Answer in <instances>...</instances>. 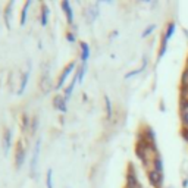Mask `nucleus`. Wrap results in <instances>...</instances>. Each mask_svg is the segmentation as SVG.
I'll list each match as a JSON object with an SVG mask.
<instances>
[{
	"mask_svg": "<svg viewBox=\"0 0 188 188\" xmlns=\"http://www.w3.org/2000/svg\"><path fill=\"white\" fill-rule=\"evenodd\" d=\"M173 31H175V24H169V27H168V31H166L165 37H163V41H162V47H160V53H159V56H163V55H165L168 40H169L172 35H173Z\"/></svg>",
	"mask_w": 188,
	"mask_h": 188,
	"instance_id": "f257e3e1",
	"label": "nucleus"
},
{
	"mask_svg": "<svg viewBox=\"0 0 188 188\" xmlns=\"http://www.w3.org/2000/svg\"><path fill=\"white\" fill-rule=\"evenodd\" d=\"M25 160V150H22V145L19 144L18 145V150H16V165L18 168H21V165L24 163Z\"/></svg>",
	"mask_w": 188,
	"mask_h": 188,
	"instance_id": "f03ea898",
	"label": "nucleus"
},
{
	"mask_svg": "<svg viewBox=\"0 0 188 188\" xmlns=\"http://www.w3.org/2000/svg\"><path fill=\"white\" fill-rule=\"evenodd\" d=\"M74 66H75V65H74V63H71V65H68L66 69L63 71V74H62V77L59 78V81H57V87H59V88H60L62 85H63V83H65V79H66V77L69 75V72H71L72 69H74Z\"/></svg>",
	"mask_w": 188,
	"mask_h": 188,
	"instance_id": "7ed1b4c3",
	"label": "nucleus"
},
{
	"mask_svg": "<svg viewBox=\"0 0 188 188\" xmlns=\"http://www.w3.org/2000/svg\"><path fill=\"white\" fill-rule=\"evenodd\" d=\"M38 151H40V141H37V144H35V149H34L33 160H31V172H34V169L37 168V160H38Z\"/></svg>",
	"mask_w": 188,
	"mask_h": 188,
	"instance_id": "20e7f679",
	"label": "nucleus"
},
{
	"mask_svg": "<svg viewBox=\"0 0 188 188\" xmlns=\"http://www.w3.org/2000/svg\"><path fill=\"white\" fill-rule=\"evenodd\" d=\"M66 100H65V97H60V96H57L55 99V106H56V109H60L62 112H65L66 110V103H65Z\"/></svg>",
	"mask_w": 188,
	"mask_h": 188,
	"instance_id": "39448f33",
	"label": "nucleus"
},
{
	"mask_svg": "<svg viewBox=\"0 0 188 188\" xmlns=\"http://www.w3.org/2000/svg\"><path fill=\"white\" fill-rule=\"evenodd\" d=\"M150 182L153 185H159L162 182V177H160V172L159 171H153L150 172Z\"/></svg>",
	"mask_w": 188,
	"mask_h": 188,
	"instance_id": "423d86ee",
	"label": "nucleus"
},
{
	"mask_svg": "<svg viewBox=\"0 0 188 188\" xmlns=\"http://www.w3.org/2000/svg\"><path fill=\"white\" fill-rule=\"evenodd\" d=\"M62 7L65 9V12H66V16L69 21H72V18H74V15H72V9H71V6H69V3L68 2H63L62 3Z\"/></svg>",
	"mask_w": 188,
	"mask_h": 188,
	"instance_id": "0eeeda50",
	"label": "nucleus"
},
{
	"mask_svg": "<svg viewBox=\"0 0 188 188\" xmlns=\"http://www.w3.org/2000/svg\"><path fill=\"white\" fill-rule=\"evenodd\" d=\"M81 49H83V60H84V62H87V59H88V56H90V49H88V46L85 44V43H83V44H81Z\"/></svg>",
	"mask_w": 188,
	"mask_h": 188,
	"instance_id": "6e6552de",
	"label": "nucleus"
},
{
	"mask_svg": "<svg viewBox=\"0 0 188 188\" xmlns=\"http://www.w3.org/2000/svg\"><path fill=\"white\" fill-rule=\"evenodd\" d=\"M9 145H11V131H6L5 134V151H9Z\"/></svg>",
	"mask_w": 188,
	"mask_h": 188,
	"instance_id": "1a4fd4ad",
	"label": "nucleus"
},
{
	"mask_svg": "<svg viewBox=\"0 0 188 188\" xmlns=\"http://www.w3.org/2000/svg\"><path fill=\"white\" fill-rule=\"evenodd\" d=\"M28 77H29V72H25V75H24V78H22V83H21V88L18 90V94H22L24 88H25V85H27Z\"/></svg>",
	"mask_w": 188,
	"mask_h": 188,
	"instance_id": "9d476101",
	"label": "nucleus"
},
{
	"mask_svg": "<svg viewBox=\"0 0 188 188\" xmlns=\"http://www.w3.org/2000/svg\"><path fill=\"white\" fill-rule=\"evenodd\" d=\"M181 83H182V85L185 87V88H188V69L184 71L182 78H181Z\"/></svg>",
	"mask_w": 188,
	"mask_h": 188,
	"instance_id": "9b49d317",
	"label": "nucleus"
},
{
	"mask_svg": "<svg viewBox=\"0 0 188 188\" xmlns=\"http://www.w3.org/2000/svg\"><path fill=\"white\" fill-rule=\"evenodd\" d=\"M28 7H29V2L25 5V9L22 11V16H21V24H22V25L25 24V19H27V9H28Z\"/></svg>",
	"mask_w": 188,
	"mask_h": 188,
	"instance_id": "f8f14e48",
	"label": "nucleus"
},
{
	"mask_svg": "<svg viewBox=\"0 0 188 188\" xmlns=\"http://www.w3.org/2000/svg\"><path fill=\"white\" fill-rule=\"evenodd\" d=\"M105 101H106V107H107V118H110L112 116V107H110V100H109V97H106Z\"/></svg>",
	"mask_w": 188,
	"mask_h": 188,
	"instance_id": "ddd939ff",
	"label": "nucleus"
},
{
	"mask_svg": "<svg viewBox=\"0 0 188 188\" xmlns=\"http://www.w3.org/2000/svg\"><path fill=\"white\" fill-rule=\"evenodd\" d=\"M47 188H53V184H51V171H49V173H47Z\"/></svg>",
	"mask_w": 188,
	"mask_h": 188,
	"instance_id": "4468645a",
	"label": "nucleus"
},
{
	"mask_svg": "<svg viewBox=\"0 0 188 188\" xmlns=\"http://www.w3.org/2000/svg\"><path fill=\"white\" fill-rule=\"evenodd\" d=\"M153 29H154V25H150V27L147 28V29H145V31H144V33H143V37H147V35H149V34L151 33Z\"/></svg>",
	"mask_w": 188,
	"mask_h": 188,
	"instance_id": "2eb2a0df",
	"label": "nucleus"
},
{
	"mask_svg": "<svg viewBox=\"0 0 188 188\" xmlns=\"http://www.w3.org/2000/svg\"><path fill=\"white\" fill-rule=\"evenodd\" d=\"M182 122L185 123V125H188V112H185L182 115Z\"/></svg>",
	"mask_w": 188,
	"mask_h": 188,
	"instance_id": "dca6fc26",
	"label": "nucleus"
},
{
	"mask_svg": "<svg viewBox=\"0 0 188 188\" xmlns=\"http://www.w3.org/2000/svg\"><path fill=\"white\" fill-rule=\"evenodd\" d=\"M182 135H184V138L188 141V128H185V129H182Z\"/></svg>",
	"mask_w": 188,
	"mask_h": 188,
	"instance_id": "f3484780",
	"label": "nucleus"
},
{
	"mask_svg": "<svg viewBox=\"0 0 188 188\" xmlns=\"http://www.w3.org/2000/svg\"><path fill=\"white\" fill-rule=\"evenodd\" d=\"M182 109H188V101H182Z\"/></svg>",
	"mask_w": 188,
	"mask_h": 188,
	"instance_id": "a211bd4d",
	"label": "nucleus"
}]
</instances>
